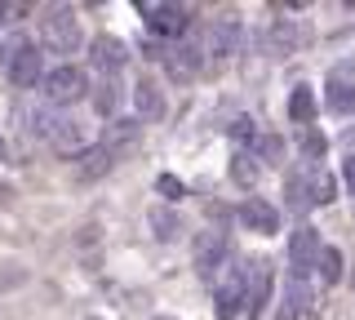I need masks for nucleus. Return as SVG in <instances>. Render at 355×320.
Segmentation results:
<instances>
[{"instance_id":"nucleus-1","label":"nucleus","mask_w":355,"mask_h":320,"mask_svg":"<svg viewBox=\"0 0 355 320\" xmlns=\"http://www.w3.org/2000/svg\"><path fill=\"white\" fill-rule=\"evenodd\" d=\"M80 18L71 5H49L40 14V45L49 53H80Z\"/></svg>"},{"instance_id":"nucleus-2","label":"nucleus","mask_w":355,"mask_h":320,"mask_svg":"<svg viewBox=\"0 0 355 320\" xmlns=\"http://www.w3.org/2000/svg\"><path fill=\"white\" fill-rule=\"evenodd\" d=\"M5 76L14 90H36L44 76V49L27 36H14L5 45Z\"/></svg>"},{"instance_id":"nucleus-3","label":"nucleus","mask_w":355,"mask_h":320,"mask_svg":"<svg viewBox=\"0 0 355 320\" xmlns=\"http://www.w3.org/2000/svg\"><path fill=\"white\" fill-rule=\"evenodd\" d=\"M138 14H142V23H147L151 36H160V40H178V36H187L196 23V9L191 5H173V0H138Z\"/></svg>"},{"instance_id":"nucleus-4","label":"nucleus","mask_w":355,"mask_h":320,"mask_svg":"<svg viewBox=\"0 0 355 320\" xmlns=\"http://www.w3.org/2000/svg\"><path fill=\"white\" fill-rule=\"evenodd\" d=\"M36 134L44 142H53L58 151H67V156H80L85 151V120H76V116H62V112H53V107H40L36 116Z\"/></svg>"},{"instance_id":"nucleus-5","label":"nucleus","mask_w":355,"mask_h":320,"mask_svg":"<svg viewBox=\"0 0 355 320\" xmlns=\"http://www.w3.org/2000/svg\"><path fill=\"white\" fill-rule=\"evenodd\" d=\"M40 94H44V107H53V112H58V107H71L89 94V76L76 67V62H62V67L40 76Z\"/></svg>"},{"instance_id":"nucleus-6","label":"nucleus","mask_w":355,"mask_h":320,"mask_svg":"<svg viewBox=\"0 0 355 320\" xmlns=\"http://www.w3.org/2000/svg\"><path fill=\"white\" fill-rule=\"evenodd\" d=\"M231 262V240H227V231H218V227H205V231H196V245H191V267L196 276L205 285H214L218 280V271Z\"/></svg>"},{"instance_id":"nucleus-7","label":"nucleus","mask_w":355,"mask_h":320,"mask_svg":"<svg viewBox=\"0 0 355 320\" xmlns=\"http://www.w3.org/2000/svg\"><path fill=\"white\" fill-rule=\"evenodd\" d=\"M244 289H249V262H231L227 276L214 289V316L218 320H240L244 316Z\"/></svg>"},{"instance_id":"nucleus-8","label":"nucleus","mask_w":355,"mask_h":320,"mask_svg":"<svg viewBox=\"0 0 355 320\" xmlns=\"http://www.w3.org/2000/svg\"><path fill=\"white\" fill-rule=\"evenodd\" d=\"M324 107L333 116H351L355 112V58L333 62L324 76Z\"/></svg>"},{"instance_id":"nucleus-9","label":"nucleus","mask_w":355,"mask_h":320,"mask_svg":"<svg viewBox=\"0 0 355 320\" xmlns=\"http://www.w3.org/2000/svg\"><path fill=\"white\" fill-rule=\"evenodd\" d=\"M240 36H244L240 18L236 14H218V18H209L200 49H205L209 58H231V53H240Z\"/></svg>"},{"instance_id":"nucleus-10","label":"nucleus","mask_w":355,"mask_h":320,"mask_svg":"<svg viewBox=\"0 0 355 320\" xmlns=\"http://www.w3.org/2000/svg\"><path fill=\"white\" fill-rule=\"evenodd\" d=\"M315 258H320V231L311 223H297L293 236H288V271H293V280H306L315 271Z\"/></svg>"},{"instance_id":"nucleus-11","label":"nucleus","mask_w":355,"mask_h":320,"mask_svg":"<svg viewBox=\"0 0 355 320\" xmlns=\"http://www.w3.org/2000/svg\"><path fill=\"white\" fill-rule=\"evenodd\" d=\"M275 289V271L266 258H249V289H244V320H262Z\"/></svg>"},{"instance_id":"nucleus-12","label":"nucleus","mask_w":355,"mask_h":320,"mask_svg":"<svg viewBox=\"0 0 355 320\" xmlns=\"http://www.w3.org/2000/svg\"><path fill=\"white\" fill-rule=\"evenodd\" d=\"M125 62H129V45H125L120 36H98V40H89V67L103 71V81H116V76L125 71Z\"/></svg>"},{"instance_id":"nucleus-13","label":"nucleus","mask_w":355,"mask_h":320,"mask_svg":"<svg viewBox=\"0 0 355 320\" xmlns=\"http://www.w3.org/2000/svg\"><path fill=\"white\" fill-rule=\"evenodd\" d=\"M236 218H240L244 231H258V236H275V231H280V209L271 201H262V196H244Z\"/></svg>"},{"instance_id":"nucleus-14","label":"nucleus","mask_w":355,"mask_h":320,"mask_svg":"<svg viewBox=\"0 0 355 320\" xmlns=\"http://www.w3.org/2000/svg\"><path fill=\"white\" fill-rule=\"evenodd\" d=\"M164 112H169V103H164V90L151 81V76H142L138 85H133V120H160Z\"/></svg>"},{"instance_id":"nucleus-15","label":"nucleus","mask_w":355,"mask_h":320,"mask_svg":"<svg viewBox=\"0 0 355 320\" xmlns=\"http://www.w3.org/2000/svg\"><path fill=\"white\" fill-rule=\"evenodd\" d=\"M262 40H266V49H271L275 58H288V53H297V45H302V27H297L293 18H271Z\"/></svg>"},{"instance_id":"nucleus-16","label":"nucleus","mask_w":355,"mask_h":320,"mask_svg":"<svg viewBox=\"0 0 355 320\" xmlns=\"http://www.w3.org/2000/svg\"><path fill=\"white\" fill-rule=\"evenodd\" d=\"M138 134H142V125L133 116H116L111 125L103 129V138H98V147L111 151V156H120V151H129V147H138Z\"/></svg>"},{"instance_id":"nucleus-17","label":"nucleus","mask_w":355,"mask_h":320,"mask_svg":"<svg viewBox=\"0 0 355 320\" xmlns=\"http://www.w3.org/2000/svg\"><path fill=\"white\" fill-rule=\"evenodd\" d=\"M200 53H205L200 45H164V58L160 62L169 67L173 81H191V76L205 67V58H200Z\"/></svg>"},{"instance_id":"nucleus-18","label":"nucleus","mask_w":355,"mask_h":320,"mask_svg":"<svg viewBox=\"0 0 355 320\" xmlns=\"http://www.w3.org/2000/svg\"><path fill=\"white\" fill-rule=\"evenodd\" d=\"M315 90L311 85H293V94H288V120H293L297 129H315Z\"/></svg>"},{"instance_id":"nucleus-19","label":"nucleus","mask_w":355,"mask_h":320,"mask_svg":"<svg viewBox=\"0 0 355 320\" xmlns=\"http://www.w3.org/2000/svg\"><path fill=\"white\" fill-rule=\"evenodd\" d=\"M111 165H116V156H111V151H103V147L94 142V147H85L80 156H76V174L94 183V178H103V174L111 169Z\"/></svg>"},{"instance_id":"nucleus-20","label":"nucleus","mask_w":355,"mask_h":320,"mask_svg":"<svg viewBox=\"0 0 355 320\" xmlns=\"http://www.w3.org/2000/svg\"><path fill=\"white\" fill-rule=\"evenodd\" d=\"M249 151H253V160H258V165H280L284 160V138L271 134V129H258V138L249 142Z\"/></svg>"},{"instance_id":"nucleus-21","label":"nucleus","mask_w":355,"mask_h":320,"mask_svg":"<svg viewBox=\"0 0 355 320\" xmlns=\"http://www.w3.org/2000/svg\"><path fill=\"white\" fill-rule=\"evenodd\" d=\"M306 303H311V294H306V280H293L288 276V285H284V298H280V316L275 320H297L306 312Z\"/></svg>"},{"instance_id":"nucleus-22","label":"nucleus","mask_w":355,"mask_h":320,"mask_svg":"<svg viewBox=\"0 0 355 320\" xmlns=\"http://www.w3.org/2000/svg\"><path fill=\"white\" fill-rule=\"evenodd\" d=\"M178 231H182V214H178L173 205H155L151 209V236L155 240H178Z\"/></svg>"},{"instance_id":"nucleus-23","label":"nucleus","mask_w":355,"mask_h":320,"mask_svg":"<svg viewBox=\"0 0 355 320\" xmlns=\"http://www.w3.org/2000/svg\"><path fill=\"white\" fill-rule=\"evenodd\" d=\"M315 271L324 285H338L342 276H347V258H342L338 245H320V258H315Z\"/></svg>"},{"instance_id":"nucleus-24","label":"nucleus","mask_w":355,"mask_h":320,"mask_svg":"<svg viewBox=\"0 0 355 320\" xmlns=\"http://www.w3.org/2000/svg\"><path fill=\"white\" fill-rule=\"evenodd\" d=\"M297 147H302V169H320L329 142H324V134H320V129H297Z\"/></svg>"},{"instance_id":"nucleus-25","label":"nucleus","mask_w":355,"mask_h":320,"mask_svg":"<svg viewBox=\"0 0 355 320\" xmlns=\"http://www.w3.org/2000/svg\"><path fill=\"white\" fill-rule=\"evenodd\" d=\"M284 196H288V209H293L297 218H302L306 209H311V192H306V169H293V174H288V178H284Z\"/></svg>"},{"instance_id":"nucleus-26","label":"nucleus","mask_w":355,"mask_h":320,"mask_svg":"<svg viewBox=\"0 0 355 320\" xmlns=\"http://www.w3.org/2000/svg\"><path fill=\"white\" fill-rule=\"evenodd\" d=\"M306 192H311V205H329L338 196V178L324 169H306Z\"/></svg>"},{"instance_id":"nucleus-27","label":"nucleus","mask_w":355,"mask_h":320,"mask_svg":"<svg viewBox=\"0 0 355 320\" xmlns=\"http://www.w3.org/2000/svg\"><path fill=\"white\" fill-rule=\"evenodd\" d=\"M227 169H231V183H240V187H253V183H258V174H262V165L253 160V151H236Z\"/></svg>"},{"instance_id":"nucleus-28","label":"nucleus","mask_w":355,"mask_h":320,"mask_svg":"<svg viewBox=\"0 0 355 320\" xmlns=\"http://www.w3.org/2000/svg\"><path fill=\"white\" fill-rule=\"evenodd\" d=\"M120 81H103L94 90V107H98V116H107V120H116V107H120Z\"/></svg>"},{"instance_id":"nucleus-29","label":"nucleus","mask_w":355,"mask_h":320,"mask_svg":"<svg viewBox=\"0 0 355 320\" xmlns=\"http://www.w3.org/2000/svg\"><path fill=\"white\" fill-rule=\"evenodd\" d=\"M227 134L240 142V151H249V142L258 138V125H253V116H231V125H227Z\"/></svg>"},{"instance_id":"nucleus-30","label":"nucleus","mask_w":355,"mask_h":320,"mask_svg":"<svg viewBox=\"0 0 355 320\" xmlns=\"http://www.w3.org/2000/svg\"><path fill=\"white\" fill-rule=\"evenodd\" d=\"M155 196H164V201L173 205V201H182V196H187V187L178 183L173 174H160V178H155Z\"/></svg>"},{"instance_id":"nucleus-31","label":"nucleus","mask_w":355,"mask_h":320,"mask_svg":"<svg viewBox=\"0 0 355 320\" xmlns=\"http://www.w3.org/2000/svg\"><path fill=\"white\" fill-rule=\"evenodd\" d=\"M342 183H347V192L355 196V156H347V160H342Z\"/></svg>"},{"instance_id":"nucleus-32","label":"nucleus","mask_w":355,"mask_h":320,"mask_svg":"<svg viewBox=\"0 0 355 320\" xmlns=\"http://www.w3.org/2000/svg\"><path fill=\"white\" fill-rule=\"evenodd\" d=\"M9 14H18V9H14V5H0V23H5Z\"/></svg>"},{"instance_id":"nucleus-33","label":"nucleus","mask_w":355,"mask_h":320,"mask_svg":"<svg viewBox=\"0 0 355 320\" xmlns=\"http://www.w3.org/2000/svg\"><path fill=\"white\" fill-rule=\"evenodd\" d=\"M0 165H5V138H0Z\"/></svg>"},{"instance_id":"nucleus-34","label":"nucleus","mask_w":355,"mask_h":320,"mask_svg":"<svg viewBox=\"0 0 355 320\" xmlns=\"http://www.w3.org/2000/svg\"><path fill=\"white\" fill-rule=\"evenodd\" d=\"M160 320H169V316H160Z\"/></svg>"}]
</instances>
